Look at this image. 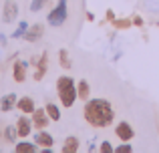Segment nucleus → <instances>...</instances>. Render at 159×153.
Listing matches in <instances>:
<instances>
[{"label": "nucleus", "mask_w": 159, "mask_h": 153, "mask_svg": "<svg viewBox=\"0 0 159 153\" xmlns=\"http://www.w3.org/2000/svg\"><path fill=\"white\" fill-rule=\"evenodd\" d=\"M85 119L89 125L97 127V129H105L113 123L115 111H113L111 103L105 99H91L85 105Z\"/></svg>", "instance_id": "f257e3e1"}, {"label": "nucleus", "mask_w": 159, "mask_h": 153, "mask_svg": "<svg viewBox=\"0 0 159 153\" xmlns=\"http://www.w3.org/2000/svg\"><path fill=\"white\" fill-rule=\"evenodd\" d=\"M57 91H58V99H61L62 107H73L75 101L79 99L77 95V87H75V81L70 77H58L57 81Z\"/></svg>", "instance_id": "f03ea898"}, {"label": "nucleus", "mask_w": 159, "mask_h": 153, "mask_svg": "<svg viewBox=\"0 0 159 153\" xmlns=\"http://www.w3.org/2000/svg\"><path fill=\"white\" fill-rule=\"evenodd\" d=\"M66 14H69V12H66V0H58L57 8L51 10V14L47 16V20H48L51 26H61V24L66 20Z\"/></svg>", "instance_id": "7ed1b4c3"}, {"label": "nucleus", "mask_w": 159, "mask_h": 153, "mask_svg": "<svg viewBox=\"0 0 159 153\" xmlns=\"http://www.w3.org/2000/svg\"><path fill=\"white\" fill-rule=\"evenodd\" d=\"M48 113H47V109H34L32 111V125L34 127H39V129H44V127L48 125Z\"/></svg>", "instance_id": "20e7f679"}, {"label": "nucleus", "mask_w": 159, "mask_h": 153, "mask_svg": "<svg viewBox=\"0 0 159 153\" xmlns=\"http://www.w3.org/2000/svg\"><path fill=\"white\" fill-rule=\"evenodd\" d=\"M115 133H117V137L121 139V141H131L133 139V135H135V131H133V127L129 125V123H119V125L115 127Z\"/></svg>", "instance_id": "39448f33"}, {"label": "nucleus", "mask_w": 159, "mask_h": 153, "mask_svg": "<svg viewBox=\"0 0 159 153\" xmlns=\"http://www.w3.org/2000/svg\"><path fill=\"white\" fill-rule=\"evenodd\" d=\"M48 55L47 52H43L40 55V59L34 63V67H36V71H34V81H40V79L44 77V73H47V69H48Z\"/></svg>", "instance_id": "423d86ee"}, {"label": "nucleus", "mask_w": 159, "mask_h": 153, "mask_svg": "<svg viewBox=\"0 0 159 153\" xmlns=\"http://www.w3.org/2000/svg\"><path fill=\"white\" fill-rule=\"evenodd\" d=\"M34 143H36V145H40V147H44V149H52L54 139H52L51 133H47V131H40V133H36Z\"/></svg>", "instance_id": "0eeeda50"}, {"label": "nucleus", "mask_w": 159, "mask_h": 153, "mask_svg": "<svg viewBox=\"0 0 159 153\" xmlns=\"http://www.w3.org/2000/svg\"><path fill=\"white\" fill-rule=\"evenodd\" d=\"M16 101H18V99H16L14 93L4 95L2 101H0V111H2V113H8V111H12V109L16 107Z\"/></svg>", "instance_id": "6e6552de"}, {"label": "nucleus", "mask_w": 159, "mask_h": 153, "mask_svg": "<svg viewBox=\"0 0 159 153\" xmlns=\"http://www.w3.org/2000/svg\"><path fill=\"white\" fill-rule=\"evenodd\" d=\"M16 14H18V6H16L14 0H8L6 4H4V22H12V20L16 18Z\"/></svg>", "instance_id": "1a4fd4ad"}, {"label": "nucleus", "mask_w": 159, "mask_h": 153, "mask_svg": "<svg viewBox=\"0 0 159 153\" xmlns=\"http://www.w3.org/2000/svg\"><path fill=\"white\" fill-rule=\"evenodd\" d=\"M30 127H32L30 119H28V117H20V119H18V123H16V131H18V137H28V135H30Z\"/></svg>", "instance_id": "9d476101"}, {"label": "nucleus", "mask_w": 159, "mask_h": 153, "mask_svg": "<svg viewBox=\"0 0 159 153\" xmlns=\"http://www.w3.org/2000/svg\"><path fill=\"white\" fill-rule=\"evenodd\" d=\"M12 77H14L16 83H22L24 79H26V65L22 63V61H16L14 67H12Z\"/></svg>", "instance_id": "9b49d317"}, {"label": "nucleus", "mask_w": 159, "mask_h": 153, "mask_svg": "<svg viewBox=\"0 0 159 153\" xmlns=\"http://www.w3.org/2000/svg\"><path fill=\"white\" fill-rule=\"evenodd\" d=\"M43 32H44V28H43V24H34V26H30L26 30V34H24V38L28 40V43H36V40L43 36Z\"/></svg>", "instance_id": "f8f14e48"}, {"label": "nucleus", "mask_w": 159, "mask_h": 153, "mask_svg": "<svg viewBox=\"0 0 159 153\" xmlns=\"http://www.w3.org/2000/svg\"><path fill=\"white\" fill-rule=\"evenodd\" d=\"M16 107H18V111H22V113H32V111L36 109L34 107V101H32L30 97H22L16 101Z\"/></svg>", "instance_id": "ddd939ff"}, {"label": "nucleus", "mask_w": 159, "mask_h": 153, "mask_svg": "<svg viewBox=\"0 0 159 153\" xmlns=\"http://www.w3.org/2000/svg\"><path fill=\"white\" fill-rule=\"evenodd\" d=\"M62 151H65V153L79 151V139L77 137H66L65 139V145H62Z\"/></svg>", "instance_id": "4468645a"}, {"label": "nucleus", "mask_w": 159, "mask_h": 153, "mask_svg": "<svg viewBox=\"0 0 159 153\" xmlns=\"http://www.w3.org/2000/svg\"><path fill=\"white\" fill-rule=\"evenodd\" d=\"M89 93H91V89H89V83H87V81H81V83L77 85V95H79V99L87 101V99H89Z\"/></svg>", "instance_id": "2eb2a0df"}, {"label": "nucleus", "mask_w": 159, "mask_h": 153, "mask_svg": "<svg viewBox=\"0 0 159 153\" xmlns=\"http://www.w3.org/2000/svg\"><path fill=\"white\" fill-rule=\"evenodd\" d=\"M44 109H47L48 117H51L52 121H58V119H61V111H58V107L54 105V103H48V105L44 107Z\"/></svg>", "instance_id": "dca6fc26"}, {"label": "nucleus", "mask_w": 159, "mask_h": 153, "mask_svg": "<svg viewBox=\"0 0 159 153\" xmlns=\"http://www.w3.org/2000/svg\"><path fill=\"white\" fill-rule=\"evenodd\" d=\"M18 153H34L36 151V145L34 143H16V147H14Z\"/></svg>", "instance_id": "f3484780"}, {"label": "nucleus", "mask_w": 159, "mask_h": 153, "mask_svg": "<svg viewBox=\"0 0 159 153\" xmlns=\"http://www.w3.org/2000/svg\"><path fill=\"white\" fill-rule=\"evenodd\" d=\"M26 30H28V22H24V20H22V22L18 24V28L12 32V38H20V36H24V34H26Z\"/></svg>", "instance_id": "a211bd4d"}, {"label": "nucleus", "mask_w": 159, "mask_h": 153, "mask_svg": "<svg viewBox=\"0 0 159 153\" xmlns=\"http://www.w3.org/2000/svg\"><path fill=\"white\" fill-rule=\"evenodd\" d=\"M58 59H61V67L62 69H69L70 67V59H69V55H66V51L58 52Z\"/></svg>", "instance_id": "6ab92c4d"}, {"label": "nucleus", "mask_w": 159, "mask_h": 153, "mask_svg": "<svg viewBox=\"0 0 159 153\" xmlns=\"http://www.w3.org/2000/svg\"><path fill=\"white\" fill-rule=\"evenodd\" d=\"M16 137H18V131H16V127H6V139H8V143H14Z\"/></svg>", "instance_id": "aec40b11"}, {"label": "nucleus", "mask_w": 159, "mask_h": 153, "mask_svg": "<svg viewBox=\"0 0 159 153\" xmlns=\"http://www.w3.org/2000/svg\"><path fill=\"white\" fill-rule=\"evenodd\" d=\"M47 2H48V0H32V2H30V10L32 12H39Z\"/></svg>", "instance_id": "412c9836"}, {"label": "nucleus", "mask_w": 159, "mask_h": 153, "mask_svg": "<svg viewBox=\"0 0 159 153\" xmlns=\"http://www.w3.org/2000/svg\"><path fill=\"white\" fill-rule=\"evenodd\" d=\"M115 28H129L131 26V20H113Z\"/></svg>", "instance_id": "4be33fe9"}, {"label": "nucleus", "mask_w": 159, "mask_h": 153, "mask_svg": "<svg viewBox=\"0 0 159 153\" xmlns=\"http://www.w3.org/2000/svg\"><path fill=\"white\" fill-rule=\"evenodd\" d=\"M101 151H103V153H113V147H111V143H109V141H103V145H101Z\"/></svg>", "instance_id": "5701e85b"}, {"label": "nucleus", "mask_w": 159, "mask_h": 153, "mask_svg": "<svg viewBox=\"0 0 159 153\" xmlns=\"http://www.w3.org/2000/svg\"><path fill=\"white\" fill-rule=\"evenodd\" d=\"M129 151H131V145H119L115 149V153H129Z\"/></svg>", "instance_id": "b1692460"}, {"label": "nucleus", "mask_w": 159, "mask_h": 153, "mask_svg": "<svg viewBox=\"0 0 159 153\" xmlns=\"http://www.w3.org/2000/svg\"><path fill=\"white\" fill-rule=\"evenodd\" d=\"M107 18H109V20H115V16H113V10H107Z\"/></svg>", "instance_id": "393cba45"}]
</instances>
